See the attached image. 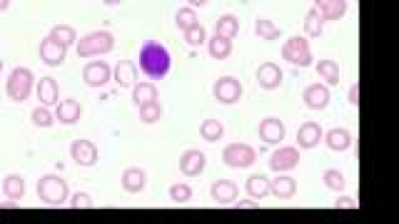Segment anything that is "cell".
Masks as SVG:
<instances>
[{"label": "cell", "instance_id": "cell-1", "mask_svg": "<svg viewBox=\"0 0 399 224\" xmlns=\"http://www.w3.org/2000/svg\"><path fill=\"white\" fill-rule=\"evenodd\" d=\"M172 68V55L162 43L158 40H145L140 47V70L148 75L150 80H162L167 77Z\"/></svg>", "mask_w": 399, "mask_h": 224}, {"label": "cell", "instance_id": "cell-2", "mask_svg": "<svg viewBox=\"0 0 399 224\" xmlns=\"http://www.w3.org/2000/svg\"><path fill=\"white\" fill-rule=\"evenodd\" d=\"M75 50H78V58L100 60L103 55H108V52L115 50V35L110 33V30H95V33H88L75 43Z\"/></svg>", "mask_w": 399, "mask_h": 224}, {"label": "cell", "instance_id": "cell-3", "mask_svg": "<svg viewBox=\"0 0 399 224\" xmlns=\"http://www.w3.org/2000/svg\"><path fill=\"white\" fill-rule=\"evenodd\" d=\"M38 197L48 207H60L70 200V187L60 174H43L38 179Z\"/></svg>", "mask_w": 399, "mask_h": 224}, {"label": "cell", "instance_id": "cell-4", "mask_svg": "<svg viewBox=\"0 0 399 224\" xmlns=\"http://www.w3.org/2000/svg\"><path fill=\"white\" fill-rule=\"evenodd\" d=\"M35 90V75L30 68H15L8 75L6 92L13 103H25Z\"/></svg>", "mask_w": 399, "mask_h": 224}, {"label": "cell", "instance_id": "cell-5", "mask_svg": "<svg viewBox=\"0 0 399 224\" xmlns=\"http://www.w3.org/2000/svg\"><path fill=\"white\" fill-rule=\"evenodd\" d=\"M282 58L290 65H295V68H307V65H312L314 55H312V47H309L307 38H302V35L287 38V43L282 45Z\"/></svg>", "mask_w": 399, "mask_h": 224}, {"label": "cell", "instance_id": "cell-6", "mask_svg": "<svg viewBox=\"0 0 399 224\" xmlns=\"http://www.w3.org/2000/svg\"><path fill=\"white\" fill-rule=\"evenodd\" d=\"M223 162L232 170H247L257 162V152L247 142H232L223 149Z\"/></svg>", "mask_w": 399, "mask_h": 224}, {"label": "cell", "instance_id": "cell-7", "mask_svg": "<svg viewBox=\"0 0 399 224\" xmlns=\"http://www.w3.org/2000/svg\"><path fill=\"white\" fill-rule=\"evenodd\" d=\"M212 95H215L217 103L234 105L245 95V87H242V82H239L237 77H232V75H223V77H217L215 85H212Z\"/></svg>", "mask_w": 399, "mask_h": 224}, {"label": "cell", "instance_id": "cell-8", "mask_svg": "<svg viewBox=\"0 0 399 224\" xmlns=\"http://www.w3.org/2000/svg\"><path fill=\"white\" fill-rule=\"evenodd\" d=\"M295 167H300V149L292 147V144L274 149L272 155H270V170H272V172L287 174V172H292Z\"/></svg>", "mask_w": 399, "mask_h": 224}, {"label": "cell", "instance_id": "cell-9", "mask_svg": "<svg viewBox=\"0 0 399 224\" xmlns=\"http://www.w3.org/2000/svg\"><path fill=\"white\" fill-rule=\"evenodd\" d=\"M113 80V65H108L105 60H90L83 68V82L88 87H105Z\"/></svg>", "mask_w": 399, "mask_h": 224}, {"label": "cell", "instance_id": "cell-10", "mask_svg": "<svg viewBox=\"0 0 399 224\" xmlns=\"http://www.w3.org/2000/svg\"><path fill=\"white\" fill-rule=\"evenodd\" d=\"M257 135H260V140H262L265 144H279V142H285L287 127L279 117H265V120H260V125H257Z\"/></svg>", "mask_w": 399, "mask_h": 224}, {"label": "cell", "instance_id": "cell-11", "mask_svg": "<svg viewBox=\"0 0 399 224\" xmlns=\"http://www.w3.org/2000/svg\"><path fill=\"white\" fill-rule=\"evenodd\" d=\"M70 157H73L75 165L92 167L97 165L100 152H97V144L92 142V140H73V144H70Z\"/></svg>", "mask_w": 399, "mask_h": 224}, {"label": "cell", "instance_id": "cell-12", "mask_svg": "<svg viewBox=\"0 0 399 224\" xmlns=\"http://www.w3.org/2000/svg\"><path fill=\"white\" fill-rule=\"evenodd\" d=\"M205 167H207V155L202 149H188L180 157V172L185 177H200V174L205 172Z\"/></svg>", "mask_w": 399, "mask_h": 224}, {"label": "cell", "instance_id": "cell-13", "mask_svg": "<svg viewBox=\"0 0 399 224\" xmlns=\"http://www.w3.org/2000/svg\"><path fill=\"white\" fill-rule=\"evenodd\" d=\"M35 92H38V100L43 107L50 110V105L60 103V85H57L55 77H40V82H35Z\"/></svg>", "mask_w": 399, "mask_h": 224}, {"label": "cell", "instance_id": "cell-14", "mask_svg": "<svg viewBox=\"0 0 399 224\" xmlns=\"http://www.w3.org/2000/svg\"><path fill=\"white\" fill-rule=\"evenodd\" d=\"M38 52H40V60L46 65H50V68H57V65H63L65 58H68V50L65 47H60L57 43H52L50 38H43L38 45Z\"/></svg>", "mask_w": 399, "mask_h": 224}, {"label": "cell", "instance_id": "cell-15", "mask_svg": "<svg viewBox=\"0 0 399 224\" xmlns=\"http://www.w3.org/2000/svg\"><path fill=\"white\" fill-rule=\"evenodd\" d=\"M210 197L217 202V204H232L239 197V187L232 179H217L210 187Z\"/></svg>", "mask_w": 399, "mask_h": 224}, {"label": "cell", "instance_id": "cell-16", "mask_svg": "<svg viewBox=\"0 0 399 224\" xmlns=\"http://www.w3.org/2000/svg\"><path fill=\"white\" fill-rule=\"evenodd\" d=\"M120 184L130 195H140L148 187V172H145L143 167H127L125 172H122V177H120Z\"/></svg>", "mask_w": 399, "mask_h": 224}, {"label": "cell", "instance_id": "cell-17", "mask_svg": "<svg viewBox=\"0 0 399 224\" xmlns=\"http://www.w3.org/2000/svg\"><path fill=\"white\" fill-rule=\"evenodd\" d=\"M312 8L322 15V20H340L347 15L349 3L347 0H314Z\"/></svg>", "mask_w": 399, "mask_h": 224}, {"label": "cell", "instance_id": "cell-18", "mask_svg": "<svg viewBox=\"0 0 399 224\" xmlns=\"http://www.w3.org/2000/svg\"><path fill=\"white\" fill-rule=\"evenodd\" d=\"M330 87L327 85H319V82H314V85H307L302 92V100L304 105H307L309 110H325L327 105H330Z\"/></svg>", "mask_w": 399, "mask_h": 224}, {"label": "cell", "instance_id": "cell-19", "mask_svg": "<svg viewBox=\"0 0 399 224\" xmlns=\"http://www.w3.org/2000/svg\"><path fill=\"white\" fill-rule=\"evenodd\" d=\"M282 80H285V75H282L279 65L274 63H265L257 70V85L262 87V90H277L282 85Z\"/></svg>", "mask_w": 399, "mask_h": 224}, {"label": "cell", "instance_id": "cell-20", "mask_svg": "<svg viewBox=\"0 0 399 224\" xmlns=\"http://www.w3.org/2000/svg\"><path fill=\"white\" fill-rule=\"evenodd\" d=\"M52 115H55V120L63 122V125H75L83 117V105L78 100H60Z\"/></svg>", "mask_w": 399, "mask_h": 224}, {"label": "cell", "instance_id": "cell-21", "mask_svg": "<svg viewBox=\"0 0 399 224\" xmlns=\"http://www.w3.org/2000/svg\"><path fill=\"white\" fill-rule=\"evenodd\" d=\"M325 137V133H322V127L317 125V122H304L300 130H297V144L300 147L297 149H312L319 144V140Z\"/></svg>", "mask_w": 399, "mask_h": 224}, {"label": "cell", "instance_id": "cell-22", "mask_svg": "<svg viewBox=\"0 0 399 224\" xmlns=\"http://www.w3.org/2000/svg\"><path fill=\"white\" fill-rule=\"evenodd\" d=\"M113 80L120 87H135L137 85V65L132 60H120L113 68Z\"/></svg>", "mask_w": 399, "mask_h": 224}, {"label": "cell", "instance_id": "cell-23", "mask_svg": "<svg viewBox=\"0 0 399 224\" xmlns=\"http://www.w3.org/2000/svg\"><path fill=\"white\" fill-rule=\"evenodd\" d=\"M297 192V179L290 174H277L274 179H270V195H274L277 200H292Z\"/></svg>", "mask_w": 399, "mask_h": 224}, {"label": "cell", "instance_id": "cell-24", "mask_svg": "<svg viewBox=\"0 0 399 224\" xmlns=\"http://www.w3.org/2000/svg\"><path fill=\"white\" fill-rule=\"evenodd\" d=\"M322 140H325V144L332 152H347V149L352 147V133L344 130V127H335V130H330Z\"/></svg>", "mask_w": 399, "mask_h": 224}, {"label": "cell", "instance_id": "cell-25", "mask_svg": "<svg viewBox=\"0 0 399 224\" xmlns=\"http://www.w3.org/2000/svg\"><path fill=\"white\" fill-rule=\"evenodd\" d=\"M48 38H50L52 43H57L60 47H65V50L78 43V33H75V28H73V25H65V23L52 25L50 33H48Z\"/></svg>", "mask_w": 399, "mask_h": 224}, {"label": "cell", "instance_id": "cell-26", "mask_svg": "<svg viewBox=\"0 0 399 224\" xmlns=\"http://www.w3.org/2000/svg\"><path fill=\"white\" fill-rule=\"evenodd\" d=\"M158 100H160V92H158V85H153V82H137V85L132 87V103H135L137 107L158 103Z\"/></svg>", "mask_w": 399, "mask_h": 224}, {"label": "cell", "instance_id": "cell-27", "mask_svg": "<svg viewBox=\"0 0 399 224\" xmlns=\"http://www.w3.org/2000/svg\"><path fill=\"white\" fill-rule=\"evenodd\" d=\"M207 52H210V58L215 60H227L230 55H232L234 45L232 40H227V38H220V35H212V38H207Z\"/></svg>", "mask_w": 399, "mask_h": 224}, {"label": "cell", "instance_id": "cell-28", "mask_svg": "<svg viewBox=\"0 0 399 224\" xmlns=\"http://www.w3.org/2000/svg\"><path fill=\"white\" fill-rule=\"evenodd\" d=\"M3 195L8 197V202H18L25 197V177L23 174H8L3 179Z\"/></svg>", "mask_w": 399, "mask_h": 224}, {"label": "cell", "instance_id": "cell-29", "mask_svg": "<svg viewBox=\"0 0 399 224\" xmlns=\"http://www.w3.org/2000/svg\"><path fill=\"white\" fill-rule=\"evenodd\" d=\"M239 33V17L232 15V13H225V15L217 17L215 25V35L220 38H227V40H234V35Z\"/></svg>", "mask_w": 399, "mask_h": 224}, {"label": "cell", "instance_id": "cell-30", "mask_svg": "<svg viewBox=\"0 0 399 224\" xmlns=\"http://www.w3.org/2000/svg\"><path fill=\"white\" fill-rule=\"evenodd\" d=\"M245 190L252 200H265L270 195V179L265 174H252V177H247Z\"/></svg>", "mask_w": 399, "mask_h": 224}, {"label": "cell", "instance_id": "cell-31", "mask_svg": "<svg viewBox=\"0 0 399 224\" xmlns=\"http://www.w3.org/2000/svg\"><path fill=\"white\" fill-rule=\"evenodd\" d=\"M200 135H202L205 142H220L225 135V125L220 120H215V117H210V120H205L200 125Z\"/></svg>", "mask_w": 399, "mask_h": 224}, {"label": "cell", "instance_id": "cell-32", "mask_svg": "<svg viewBox=\"0 0 399 224\" xmlns=\"http://www.w3.org/2000/svg\"><path fill=\"white\" fill-rule=\"evenodd\" d=\"M255 35L262 38V40H277L279 35H282V28L274 20H270V17H260L255 23Z\"/></svg>", "mask_w": 399, "mask_h": 224}, {"label": "cell", "instance_id": "cell-33", "mask_svg": "<svg viewBox=\"0 0 399 224\" xmlns=\"http://www.w3.org/2000/svg\"><path fill=\"white\" fill-rule=\"evenodd\" d=\"M317 73H319V77L327 82V87L340 85V63H335V60H319Z\"/></svg>", "mask_w": 399, "mask_h": 224}, {"label": "cell", "instance_id": "cell-34", "mask_svg": "<svg viewBox=\"0 0 399 224\" xmlns=\"http://www.w3.org/2000/svg\"><path fill=\"white\" fill-rule=\"evenodd\" d=\"M322 33H325V20H322V15L314 8H309V13L304 15V35L307 38H319Z\"/></svg>", "mask_w": 399, "mask_h": 224}, {"label": "cell", "instance_id": "cell-35", "mask_svg": "<svg viewBox=\"0 0 399 224\" xmlns=\"http://www.w3.org/2000/svg\"><path fill=\"white\" fill-rule=\"evenodd\" d=\"M322 184H325L327 190L340 192V195H342V192L347 190V177H344L340 170H327V172L322 174Z\"/></svg>", "mask_w": 399, "mask_h": 224}, {"label": "cell", "instance_id": "cell-36", "mask_svg": "<svg viewBox=\"0 0 399 224\" xmlns=\"http://www.w3.org/2000/svg\"><path fill=\"white\" fill-rule=\"evenodd\" d=\"M175 25H177V28H180V30H183V33H185V30L192 28V25H200L197 13H195L192 8H188V6L180 8V10L175 13Z\"/></svg>", "mask_w": 399, "mask_h": 224}, {"label": "cell", "instance_id": "cell-37", "mask_svg": "<svg viewBox=\"0 0 399 224\" xmlns=\"http://www.w3.org/2000/svg\"><path fill=\"white\" fill-rule=\"evenodd\" d=\"M170 200L175 202V204H188V202L192 200V187H190L188 182H175L170 187Z\"/></svg>", "mask_w": 399, "mask_h": 224}, {"label": "cell", "instance_id": "cell-38", "mask_svg": "<svg viewBox=\"0 0 399 224\" xmlns=\"http://www.w3.org/2000/svg\"><path fill=\"white\" fill-rule=\"evenodd\" d=\"M162 105H160V100L158 103H150V105H143L140 107V120L145 122V125H155V122H160V117H162Z\"/></svg>", "mask_w": 399, "mask_h": 224}, {"label": "cell", "instance_id": "cell-39", "mask_svg": "<svg viewBox=\"0 0 399 224\" xmlns=\"http://www.w3.org/2000/svg\"><path fill=\"white\" fill-rule=\"evenodd\" d=\"M185 43L192 47H200V45H205L207 43V30L205 25H192L190 30H185Z\"/></svg>", "mask_w": 399, "mask_h": 224}, {"label": "cell", "instance_id": "cell-40", "mask_svg": "<svg viewBox=\"0 0 399 224\" xmlns=\"http://www.w3.org/2000/svg\"><path fill=\"white\" fill-rule=\"evenodd\" d=\"M30 120H33L35 127H52V122H55V115H52V110L48 107H35L33 110V115H30Z\"/></svg>", "mask_w": 399, "mask_h": 224}, {"label": "cell", "instance_id": "cell-41", "mask_svg": "<svg viewBox=\"0 0 399 224\" xmlns=\"http://www.w3.org/2000/svg\"><path fill=\"white\" fill-rule=\"evenodd\" d=\"M70 207H78V209L92 207V197L88 195V192H75V195L70 197Z\"/></svg>", "mask_w": 399, "mask_h": 224}, {"label": "cell", "instance_id": "cell-42", "mask_svg": "<svg viewBox=\"0 0 399 224\" xmlns=\"http://www.w3.org/2000/svg\"><path fill=\"white\" fill-rule=\"evenodd\" d=\"M335 204H337L340 209H357V207H359V202L354 200V197H347V195H340V197H337Z\"/></svg>", "mask_w": 399, "mask_h": 224}, {"label": "cell", "instance_id": "cell-43", "mask_svg": "<svg viewBox=\"0 0 399 224\" xmlns=\"http://www.w3.org/2000/svg\"><path fill=\"white\" fill-rule=\"evenodd\" d=\"M347 98H349V105H354V107H357V105H359V82H354V85L349 87Z\"/></svg>", "mask_w": 399, "mask_h": 224}, {"label": "cell", "instance_id": "cell-44", "mask_svg": "<svg viewBox=\"0 0 399 224\" xmlns=\"http://www.w3.org/2000/svg\"><path fill=\"white\" fill-rule=\"evenodd\" d=\"M207 6V0H190V3H188V8H192V10H195V8H205Z\"/></svg>", "mask_w": 399, "mask_h": 224}, {"label": "cell", "instance_id": "cell-45", "mask_svg": "<svg viewBox=\"0 0 399 224\" xmlns=\"http://www.w3.org/2000/svg\"><path fill=\"white\" fill-rule=\"evenodd\" d=\"M237 207L247 209V207H257V204H255V202H252V200H239V204H237Z\"/></svg>", "mask_w": 399, "mask_h": 224}, {"label": "cell", "instance_id": "cell-46", "mask_svg": "<svg viewBox=\"0 0 399 224\" xmlns=\"http://www.w3.org/2000/svg\"><path fill=\"white\" fill-rule=\"evenodd\" d=\"M8 8H10V3H8V0H0V13H6Z\"/></svg>", "mask_w": 399, "mask_h": 224}, {"label": "cell", "instance_id": "cell-47", "mask_svg": "<svg viewBox=\"0 0 399 224\" xmlns=\"http://www.w3.org/2000/svg\"><path fill=\"white\" fill-rule=\"evenodd\" d=\"M0 73H3V60H0Z\"/></svg>", "mask_w": 399, "mask_h": 224}]
</instances>
